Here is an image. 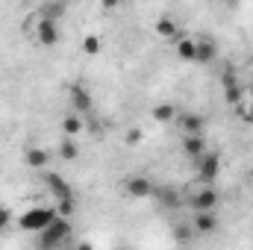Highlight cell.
I'll return each instance as SVG.
<instances>
[{"mask_svg": "<svg viewBox=\"0 0 253 250\" xmlns=\"http://www.w3.org/2000/svg\"><path fill=\"white\" fill-rule=\"evenodd\" d=\"M56 221V209L53 206H33V209H27L24 215H21V230H27V233H44L50 224Z\"/></svg>", "mask_w": 253, "mask_h": 250, "instance_id": "1", "label": "cell"}, {"mask_svg": "<svg viewBox=\"0 0 253 250\" xmlns=\"http://www.w3.org/2000/svg\"><path fill=\"white\" fill-rule=\"evenodd\" d=\"M194 174H197L200 186H215V180L221 177V153L206 150V156H200L194 162Z\"/></svg>", "mask_w": 253, "mask_h": 250, "instance_id": "2", "label": "cell"}, {"mask_svg": "<svg viewBox=\"0 0 253 250\" xmlns=\"http://www.w3.org/2000/svg\"><path fill=\"white\" fill-rule=\"evenodd\" d=\"M68 236H71V221L56 215V221H53V224L39 236V250H56Z\"/></svg>", "mask_w": 253, "mask_h": 250, "instance_id": "3", "label": "cell"}, {"mask_svg": "<svg viewBox=\"0 0 253 250\" xmlns=\"http://www.w3.org/2000/svg\"><path fill=\"white\" fill-rule=\"evenodd\" d=\"M33 33H36V42H39L42 47H56V44H59V27H56L53 21H47V18H39Z\"/></svg>", "mask_w": 253, "mask_h": 250, "instance_id": "4", "label": "cell"}, {"mask_svg": "<svg viewBox=\"0 0 253 250\" xmlns=\"http://www.w3.org/2000/svg\"><path fill=\"white\" fill-rule=\"evenodd\" d=\"M218 203H221V194L212 186H203V188H197V194H194V200H191V209H194V212H215Z\"/></svg>", "mask_w": 253, "mask_h": 250, "instance_id": "5", "label": "cell"}, {"mask_svg": "<svg viewBox=\"0 0 253 250\" xmlns=\"http://www.w3.org/2000/svg\"><path fill=\"white\" fill-rule=\"evenodd\" d=\"M191 230H194V236H212V233L218 230V218H215V212H194V218H191Z\"/></svg>", "mask_w": 253, "mask_h": 250, "instance_id": "6", "label": "cell"}, {"mask_svg": "<svg viewBox=\"0 0 253 250\" xmlns=\"http://www.w3.org/2000/svg\"><path fill=\"white\" fill-rule=\"evenodd\" d=\"M218 56V47L212 39H194V62L197 65H212Z\"/></svg>", "mask_w": 253, "mask_h": 250, "instance_id": "7", "label": "cell"}, {"mask_svg": "<svg viewBox=\"0 0 253 250\" xmlns=\"http://www.w3.org/2000/svg\"><path fill=\"white\" fill-rule=\"evenodd\" d=\"M71 106H74V115H88L91 112V94L83 88V85H71Z\"/></svg>", "mask_w": 253, "mask_h": 250, "instance_id": "8", "label": "cell"}, {"mask_svg": "<svg viewBox=\"0 0 253 250\" xmlns=\"http://www.w3.org/2000/svg\"><path fill=\"white\" fill-rule=\"evenodd\" d=\"M124 191L129 194V197H150L156 188H153V183H150L147 177H126L124 180Z\"/></svg>", "mask_w": 253, "mask_h": 250, "instance_id": "9", "label": "cell"}, {"mask_svg": "<svg viewBox=\"0 0 253 250\" xmlns=\"http://www.w3.org/2000/svg\"><path fill=\"white\" fill-rule=\"evenodd\" d=\"M44 183H47V188H50V194L56 197V200H68V197H74V191H71V186L65 183L59 174H47L44 177Z\"/></svg>", "mask_w": 253, "mask_h": 250, "instance_id": "10", "label": "cell"}, {"mask_svg": "<svg viewBox=\"0 0 253 250\" xmlns=\"http://www.w3.org/2000/svg\"><path fill=\"white\" fill-rule=\"evenodd\" d=\"M183 150H186V156H191L194 162H197L200 156H206V141H203V135H183Z\"/></svg>", "mask_w": 253, "mask_h": 250, "instance_id": "11", "label": "cell"}, {"mask_svg": "<svg viewBox=\"0 0 253 250\" xmlns=\"http://www.w3.org/2000/svg\"><path fill=\"white\" fill-rule=\"evenodd\" d=\"M156 33H159L162 39H168V42H180V39H183V36H180V27H177V21H174V18H168V15L156 21Z\"/></svg>", "mask_w": 253, "mask_h": 250, "instance_id": "12", "label": "cell"}, {"mask_svg": "<svg viewBox=\"0 0 253 250\" xmlns=\"http://www.w3.org/2000/svg\"><path fill=\"white\" fill-rule=\"evenodd\" d=\"M150 118H153L156 124H171L174 118H180V112H177L174 103H159V106L150 109Z\"/></svg>", "mask_w": 253, "mask_h": 250, "instance_id": "13", "label": "cell"}, {"mask_svg": "<svg viewBox=\"0 0 253 250\" xmlns=\"http://www.w3.org/2000/svg\"><path fill=\"white\" fill-rule=\"evenodd\" d=\"M177 121H180L183 135H203V118H200V115L189 112V115H180Z\"/></svg>", "mask_w": 253, "mask_h": 250, "instance_id": "14", "label": "cell"}, {"mask_svg": "<svg viewBox=\"0 0 253 250\" xmlns=\"http://www.w3.org/2000/svg\"><path fill=\"white\" fill-rule=\"evenodd\" d=\"M83 126H85V124H83V118H80V115H74V112L62 118V132H65V138H77V135L83 132Z\"/></svg>", "mask_w": 253, "mask_h": 250, "instance_id": "15", "label": "cell"}, {"mask_svg": "<svg viewBox=\"0 0 253 250\" xmlns=\"http://www.w3.org/2000/svg\"><path fill=\"white\" fill-rule=\"evenodd\" d=\"M47 162H50V153L44 147H30L27 150V165L30 168H44Z\"/></svg>", "mask_w": 253, "mask_h": 250, "instance_id": "16", "label": "cell"}, {"mask_svg": "<svg viewBox=\"0 0 253 250\" xmlns=\"http://www.w3.org/2000/svg\"><path fill=\"white\" fill-rule=\"evenodd\" d=\"M174 50H177V56L183 59V62H194V39H180V42H174Z\"/></svg>", "mask_w": 253, "mask_h": 250, "instance_id": "17", "label": "cell"}, {"mask_svg": "<svg viewBox=\"0 0 253 250\" xmlns=\"http://www.w3.org/2000/svg\"><path fill=\"white\" fill-rule=\"evenodd\" d=\"M59 156H62L65 162L80 159V144H77L74 138H62V141H59Z\"/></svg>", "mask_w": 253, "mask_h": 250, "instance_id": "18", "label": "cell"}, {"mask_svg": "<svg viewBox=\"0 0 253 250\" xmlns=\"http://www.w3.org/2000/svg\"><path fill=\"white\" fill-rule=\"evenodd\" d=\"M65 12H68L65 3H44V6H42V18H47V21H53V24H59V18H62Z\"/></svg>", "mask_w": 253, "mask_h": 250, "instance_id": "19", "label": "cell"}, {"mask_svg": "<svg viewBox=\"0 0 253 250\" xmlns=\"http://www.w3.org/2000/svg\"><path fill=\"white\" fill-rule=\"evenodd\" d=\"M74 206H77V200H74V197H68V200H56V206H53V209H56V215H59V218H68V221H71Z\"/></svg>", "mask_w": 253, "mask_h": 250, "instance_id": "20", "label": "cell"}, {"mask_svg": "<svg viewBox=\"0 0 253 250\" xmlns=\"http://www.w3.org/2000/svg\"><path fill=\"white\" fill-rule=\"evenodd\" d=\"M83 53H88V56H94V53H100V36H85L83 39Z\"/></svg>", "mask_w": 253, "mask_h": 250, "instance_id": "21", "label": "cell"}, {"mask_svg": "<svg viewBox=\"0 0 253 250\" xmlns=\"http://www.w3.org/2000/svg\"><path fill=\"white\" fill-rule=\"evenodd\" d=\"M191 236H194V230H191V221H189V224H177V227H174V239H177L180 245L191 242Z\"/></svg>", "mask_w": 253, "mask_h": 250, "instance_id": "22", "label": "cell"}, {"mask_svg": "<svg viewBox=\"0 0 253 250\" xmlns=\"http://www.w3.org/2000/svg\"><path fill=\"white\" fill-rule=\"evenodd\" d=\"M124 141L129 144V147H138V144H141V129H135V126H132V129H126Z\"/></svg>", "mask_w": 253, "mask_h": 250, "instance_id": "23", "label": "cell"}, {"mask_svg": "<svg viewBox=\"0 0 253 250\" xmlns=\"http://www.w3.org/2000/svg\"><path fill=\"white\" fill-rule=\"evenodd\" d=\"M9 224H12V212H9L6 206H0V233L9 230Z\"/></svg>", "mask_w": 253, "mask_h": 250, "instance_id": "24", "label": "cell"}, {"mask_svg": "<svg viewBox=\"0 0 253 250\" xmlns=\"http://www.w3.org/2000/svg\"><path fill=\"white\" fill-rule=\"evenodd\" d=\"M239 112H242V118H245V121H251V124H253V97H251V103H248V106H245V103H239Z\"/></svg>", "mask_w": 253, "mask_h": 250, "instance_id": "25", "label": "cell"}, {"mask_svg": "<svg viewBox=\"0 0 253 250\" xmlns=\"http://www.w3.org/2000/svg\"><path fill=\"white\" fill-rule=\"evenodd\" d=\"M221 85H224V88L239 85V83H236V77H233V71H224V74H221Z\"/></svg>", "mask_w": 253, "mask_h": 250, "instance_id": "26", "label": "cell"}, {"mask_svg": "<svg viewBox=\"0 0 253 250\" xmlns=\"http://www.w3.org/2000/svg\"><path fill=\"white\" fill-rule=\"evenodd\" d=\"M159 194H162V200H165V203H168V206H177V203H180V200H177V194H174V191H159Z\"/></svg>", "mask_w": 253, "mask_h": 250, "instance_id": "27", "label": "cell"}, {"mask_svg": "<svg viewBox=\"0 0 253 250\" xmlns=\"http://www.w3.org/2000/svg\"><path fill=\"white\" fill-rule=\"evenodd\" d=\"M77 250H94V248H91L88 242H80V245H77Z\"/></svg>", "mask_w": 253, "mask_h": 250, "instance_id": "28", "label": "cell"}]
</instances>
